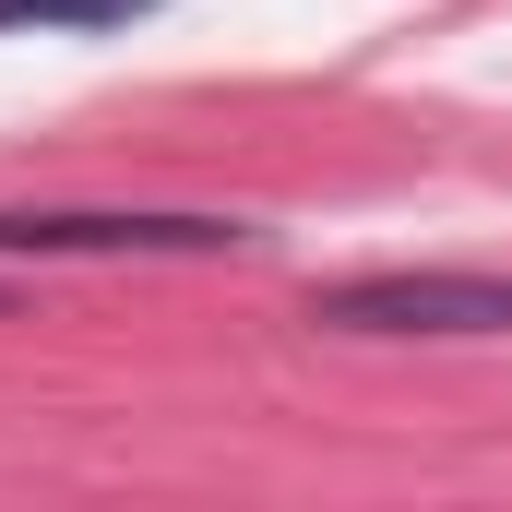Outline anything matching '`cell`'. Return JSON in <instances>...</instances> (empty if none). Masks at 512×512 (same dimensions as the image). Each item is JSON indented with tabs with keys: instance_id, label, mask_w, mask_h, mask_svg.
Segmentation results:
<instances>
[{
	"instance_id": "cell-1",
	"label": "cell",
	"mask_w": 512,
	"mask_h": 512,
	"mask_svg": "<svg viewBox=\"0 0 512 512\" xmlns=\"http://www.w3.org/2000/svg\"><path fill=\"white\" fill-rule=\"evenodd\" d=\"M334 334H512V274H346L310 298Z\"/></svg>"
},
{
	"instance_id": "cell-2",
	"label": "cell",
	"mask_w": 512,
	"mask_h": 512,
	"mask_svg": "<svg viewBox=\"0 0 512 512\" xmlns=\"http://www.w3.org/2000/svg\"><path fill=\"white\" fill-rule=\"evenodd\" d=\"M239 215H0V251H239Z\"/></svg>"
},
{
	"instance_id": "cell-3",
	"label": "cell",
	"mask_w": 512,
	"mask_h": 512,
	"mask_svg": "<svg viewBox=\"0 0 512 512\" xmlns=\"http://www.w3.org/2000/svg\"><path fill=\"white\" fill-rule=\"evenodd\" d=\"M131 12H155V0H0V36H96Z\"/></svg>"
},
{
	"instance_id": "cell-4",
	"label": "cell",
	"mask_w": 512,
	"mask_h": 512,
	"mask_svg": "<svg viewBox=\"0 0 512 512\" xmlns=\"http://www.w3.org/2000/svg\"><path fill=\"white\" fill-rule=\"evenodd\" d=\"M0 310H12V286H0Z\"/></svg>"
}]
</instances>
